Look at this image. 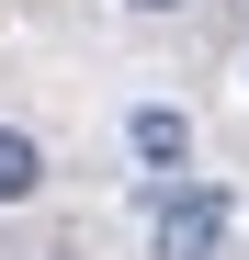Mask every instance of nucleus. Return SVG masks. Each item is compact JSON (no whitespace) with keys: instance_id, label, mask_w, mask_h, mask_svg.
I'll return each instance as SVG.
<instances>
[{"instance_id":"nucleus-1","label":"nucleus","mask_w":249,"mask_h":260,"mask_svg":"<svg viewBox=\"0 0 249 260\" xmlns=\"http://www.w3.org/2000/svg\"><path fill=\"white\" fill-rule=\"evenodd\" d=\"M227 249V192H181L159 215V260H215Z\"/></svg>"},{"instance_id":"nucleus-2","label":"nucleus","mask_w":249,"mask_h":260,"mask_svg":"<svg viewBox=\"0 0 249 260\" xmlns=\"http://www.w3.org/2000/svg\"><path fill=\"white\" fill-rule=\"evenodd\" d=\"M124 136H136V158H147V170H181V158H193V124H181L170 102H147L136 124H124Z\"/></svg>"},{"instance_id":"nucleus-3","label":"nucleus","mask_w":249,"mask_h":260,"mask_svg":"<svg viewBox=\"0 0 249 260\" xmlns=\"http://www.w3.org/2000/svg\"><path fill=\"white\" fill-rule=\"evenodd\" d=\"M34 181H46V158H34V136H12V124H0V204H23Z\"/></svg>"},{"instance_id":"nucleus-4","label":"nucleus","mask_w":249,"mask_h":260,"mask_svg":"<svg viewBox=\"0 0 249 260\" xmlns=\"http://www.w3.org/2000/svg\"><path fill=\"white\" fill-rule=\"evenodd\" d=\"M136 12H170V0H136Z\"/></svg>"}]
</instances>
